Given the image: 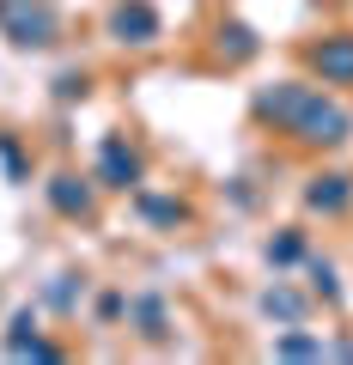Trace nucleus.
<instances>
[{
  "label": "nucleus",
  "mask_w": 353,
  "mask_h": 365,
  "mask_svg": "<svg viewBox=\"0 0 353 365\" xmlns=\"http://www.w3.org/2000/svg\"><path fill=\"white\" fill-rule=\"evenodd\" d=\"M287 134H292V140H305V146H341V140L353 134V116H347L341 104H329L323 91L311 86V91L299 98V110H292Z\"/></svg>",
  "instance_id": "obj_1"
},
{
  "label": "nucleus",
  "mask_w": 353,
  "mask_h": 365,
  "mask_svg": "<svg viewBox=\"0 0 353 365\" xmlns=\"http://www.w3.org/2000/svg\"><path fill=\"white\" fill-rule=\"evenodd\" d=\"M0 31L19 49H49L61 37V19H55L49 0H0Z\"/></svg>",
  "instance_id": "obj_2"
},
{
  "label": "nucleus",
  "mask_w": 353,
  "mask_h": 365,
  "mask_svg": "<svg viewBox=\"0 0 353 365\" xmlns=\"http://www.w3.org/2000/svg\"><path fill=\"white\" fill-rule=\"evenodd\" d=\"M98 182H110V189H140V153L122 134H110L98 146Z\"/></svg>",
  "instance_id": "obj_3"
},
{
  "label": "nucleus",
  "mask_w": 353,
  "mask_h": 365,
  "mask_svg": "<svg viewBox=\"0 0 353 365\" xmlns=\"http://www.w3.org/2000/svg\"><path fill=\"white\" fill-rule=\"evenodd\" d=\"M311 73L323 79V86H353V37L311 43Z\"/></svg>",
  "instance_id": "obj_4"
},
{
  "label": "nucleus",
  "mask_w": 353,
  "mask_h": 365,
  "mask_svg": "<svg viewBox=\"0 0 353 365\" xmlns=\"http://www.w3.org/2000/svg\"><path fill=\"white\" fill-rule=\"evenodd\" d=\"M110 37H116V43H134V49H146V43L158 37V13L146 6V0H122L116 13H110Z\"/></svg>",
  "instance_id": "obj_5"
},
{
  "label": "nucleus",
  "mask_w": 353,
  "mask_h": 365,
  "mask_svg": "<svg viewBox=\"0 0 353 365\" xmlns=\"http://www.w3.org/2000/svg\"><path fill=\"white\" fill-rule=\"evenodd\" d=\"M305 207L311 213H347L353 207V182L347 177H317L311 189H305Z\"/></svg>",
  "instance_id": "obj_6"
},
{
  "label": "nucleus",
  "mask_w": 353,
  "mask_h": 365,
  "mask_svg": "<svg viewBox=\"0 0 353 365\" xmlns=\"http://www.w3.org/2000/svg\"><path fill=\"white\" fill-rule=\"evenodd\" d=\"M49 207L61 213V220H86V213H92V189L79 177H55L49 182Z\"/></svg>",
  "instance_id": "obj_7"
},
{
  "label": "nucleus",
  "mask_w": 353,
  "mask_h": 365,
  "mask_svg": "<svg viewBox=\"0 0 353 365\" xmlns=\"http://www.w3.org/2000/svg\"><path fill=\"white\" fill-rule=\"evenodd\" d=\"M128 317L140 323V335H146V341H158V335L170 329V323H165V304H158L153 292H140V299H128Z\"/></svg>",
  "instance_id": "obj_8"
},
{
  "label": "nucleus",
  "mask_w": 353,
  "mask_h": 365,
  "mask_svg": "<svg viewBox=\"0 0 353 365\" xmlns=\"http://www.w3.org/2000/svg\"><path fill=\"white\" fill-rule=\"evenodd\" d=\"M220 55H225V61H250V55H256L250 25H220Z\"/></svg>",
  "instance_id": "obj_9"
},
{
  "label": "nucleus",
  "mask_w": 353,
  "mask_h": 365,
  "mask_svg": "<svg viewBox=\"0 0 353 365\" xmlns=\"http://www.w3.org/2000/svg\"><path fill=\"white\" fill-rule=\"evenodd\" d=\"M262 311L280 317V323H299V317H305V299H299V292H287V287H275V292H262Z\"/></svg>",
  "instance_id": "obj_10"
},
{
  "label": "nucleus",
  "mask_w": 353,
  "mask_h": 365,
  "mask_svg": "<svg viewBox=\"0 0 353 365\" xmlns=\"http://www.w3.org/2000/svg\"><path fill=\"white\" fill-rule=\"evenodd\" d=\"M275 353H280V359H323V341H317V335H299V329H287V335L275 341Z\"/></svg>",
  "instance_id": "obj_11"
},
{
  "label": "nucleus",
  "mask_w": 353,
  "mask_h": 365,
  "mask_svg": "<svg viewBox=\"0 0 353 365\" xmlns=\"http://www.w3.org/2000/svg\"><path fill=\"white\" fill-rule=\"evenodd\" d=\"M140 213L153 225H183V201H165V195H140Z\"/></svg>",
  "instance_id": "obj_12"
},
{
  "label": "nucleus",
  "mask_w": 353,
  "mask_h": 365,
  "mask_svg": "<svg viewBox=\"0 0 353 365\" xmlns=\"http://www.w3.org/2000/svg\"><path fill=\"white\" fill-rule=\"evenodd\" d=\"M299 256H305V237H299V232L268 237V262H275V268H287V262H299Z\"/></svg>",
  "instance_id": "obj_13"
},
{
  "label": "nucleus",
  "mask_w": 353,
  "mask_h": 365,
  "mask_svg": "<svg viewBox=\"0 0 353 365\" xmlns=\"http://www.w3.org/2000/svg\"><path fill=\"white\" fill-rule=\"evenodd\" d=\"M311 292H323V299H341V287H335V268H329V262H311Z\"/></svg>",
  "instance_id": "obj_14"
}]
</instances>
